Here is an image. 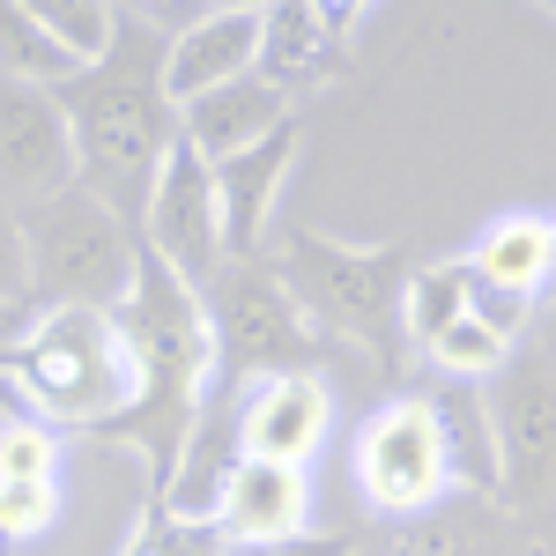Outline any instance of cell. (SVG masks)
Listing matches in <instances>:
<instances>
[{
    "label": "cell",
    "mask_w": 556,
    "mask_h": 556,
    "mask_svg": "<svg viewBox=\"0 0 556 556\" xmlns=\"http://www.w3.org/2000/svg\"><path fill=\"white\" fill-rule=\"evenodd\" d=\"M430 401V424L445 438V475L460 497H497V430H490V393L475 379H445Z\"/></svg>",
    "instance_id": "19"
},
{
    "label": "cell",
    "mask_w": 556,
    "mask_h": 556,
    "mask_svg": "<svg viewBox=\"0 0 556 556\" xmlns=\"http://www.w3.org/2000/svg\"><path fill=\"white\" fill-rule=\"evenodd\" d=\"M468 275L519 290V298H542L549 290V215H497L468 253Z\"/></svg>",
    "instance_id": "20"
},
{
    "label": "cell",
    "mask_w": 556,
    "mask_h": 556,
    "mask_svg": "<svg viewBox=\"0 0 556 556\" xmlns=\"http://www.w3.org/2000/svg\"><path fill=\"white\" fill-rule=\"evenodd\" d=\"M468 312V260H430L408 275V290H401V327H408V342L424 349L438 327H453Z\"/></svg>",
    "instance_id": "21"
},
{
    "label": "cell",
    "mask_w": 556,
    "mask_h": 556,
    "mask_svg": "<svg viewBox=\"0 0 556 556\" xmlns=\"http://www.w3.org/2000/svg\"><path fill=\"white\" fill-rule=\"evenodd\" d=\"M119 556H230V549H223L215 519H178V513H164V505H149Z\"/></svg>",
    "instance_id": "25"
},
{
    "label": "cell",
    "mask_w": 556,
    "mask_h": 556,
    "mask_svg": "<svg viewBox=\"0 0 556 556\" xmlns=\"http://www.w3.org/2000/svg\"><path fill=\"white\" fill-rule=\"evenodd\" d=\"M201 304H208L215 327V379H282V371H319L327 364V342L304 304L290 298V282L260 260H223L208 282H201Z\"/></svg>",
    "instance_id": "6"
},
{
    "label": "cell",
    "mask_w": 556,
    "mask_h": 556,
    "mask_svg": "<svg viewBox=\"0 0 556 556\" xmlns=\"http://www.w3.org/2000/svg\"><path fill=\"white\" fill-rule=\"evenodd\" d=\"M208 8H230V15H267L275 0H208Z\"/></svg>",
    "instance_id": "36"
},
{
    "label": "cell",
    "mask_w": 556,
    "mask_h": 556,
    "mask_svg": "<svg viewBox=\"0 0 556 556\" xmlns=\"http://www.w3.org/2000/svg\"><path fill=\"white\" fill-rule=\"evenodd\" d=\"M127 23H141V30H156V38H178L186 23H201L208 15V0H112Z\"/></svg>",
    "instance_id": "29"
},
{
    "label": "cell",
    "mask_w": 556,
    "mask_h": 556,
    "mask_svg": "<svg viewBox=\"0 0 556 556\" xmlns=\"http://www.w3.org/2000/svg\"><path fill=\"white\" fill-rule=\"evenodd\" d=\"M30 319H38V304L0 298V371L15 364V349H23V334H30Z\"/></svg>",
    "instance_id": "31"
},
{
    "label": "cell",
    "mask_w": 556,
    "mask_h": 556,
    "mask_svg": "<svg viewBox=\"0 0 556 556\" xmlns=\"http://www.w3.org/2000/svg\"><path fill=\"white\" fill-rule=\"evenodd\" d=\"M260 67V15H230V8H208L201 23H186L172 45H164V89L172 104H193L223 83H245Z\"/></svg>",
    "instance_id": "16"
},
{
    "label": "cell",
    "mask_w": 556,
    "mask_h": 556,
    "mask_svg": "<svg viewBox=\"0 0 556 556\" xmlns=\"http://www.w3.org/2000/svg\"><path fill=\"white\" fill-rule=\"evenodd\" d=\"M497 430V505L519 519L556 513V356H513L490 371Z\"/></svg>",
    "instance_id": "7"
},
{
    "label": "cell",
    "mask_w": 556,
    "mask_h": 556,
    "mask_svg": "<svg viewBox=\"0 0 556 556\" xmlns=\"http://www.w3.org/2000/svg\"><path fill=\"white\" fill-rule=\"evenodd\" d=\"M230 556H349V542H342V534H327V542L298 534V542H267V549H230Z\"/></svg>",
    "instance_id": "32"
},
{
    "label": "cell",
    "mask_w": 556,
    "mask_h": 556,
    "mask_svg": "<svg viewBox=\"0 0 556 556\" xmlns=\"http://www.w3.org/2000/svg\"><path fill=\"white\" fill-rule=\"evenodd\" d=\"M356 490H364V505L386 519H416L430 505H445V490H453V475H445V438L430 424V401L424 393H401V401H386L371 424L356 430Z\"/></svg>",
    "instance_id": "8"
},
{
    "label": "cell",
    "mask_w": 556,
    "mask_h": 556,
    "mask_svg": "<svg viewBox=\"0 0 556 556\" xmlns=\"http://www.w3.org/2000/svg\"><path fill=\"white\" fill-rule=\"evenodd\" d=\"M304 519H312V482L304 468H282V460H238L223 505H215V534L223 549H267V542H298Z\"/></svg>",
    "instance_id": "14"
},
{
    "label": "cell",
    "mask_w": 556,
    "mask_h": 556,
    "mask_svg": "<svg viewBox=\"0 0 556 556\" xmlns=\"http://www.w3.org/2000/svg\"><path fill=\"white\" fill-rule=\"evenodd\" d=\"M23 260H30V304H89V312H119L134 290V260L141 230L112 201H97L83 186L15 208Z\"/></svg>",
    "instance_id": "5"
},
{
    "label": "cell",
    "mask_w": 556,
    "mask_h": 556,
    "mask_svg": "<svg viewBox=\"0 0 556 556\" xmlns=\"http://www.w3.org/2000/svg\"><path fill=\"white\" fill-rule=\"evenodd\" d=\"M134 230H141V245L164 260V267H178L193 290L223 267L215 172H208V156H201L186 134L164 149V164H156V178H149V201H141V223H134Z\"/></svg>",
    "instance_id": "9"
},
{
    "label": "cell",
    "mask_w": 556,
    "mask_h": 556,
    "mask_svg": "<svg viewBox=\"0 0 556 556\" xmlns=\"http://www.w3.org/2000/svg\"><path fill=\"white\" fill-rule=\"evenodd\" d=\"M75 186V134L45 83L0 75V208H30Z\"/></svg>",
    "instance_id": "10"
},
{
    "label": "cell",
    "mask_w": 556,
    "mask_h": 556,
    "mask_svg": "<svg viewBox=\"0 0 556 556\" xmlns=\"http://www.w3.org/2000/svg\"><path fill=\"white\" fill-rule=\"evenodd\" d=\"M164 45L172 38L119 15L112 45L89 67H75L67 83H52L67 134H75V186L112 201L127 223H141L149 178L164 164V149L178 141V104L164 89Z\"/></svg>",
    "instance_id": "1"
},
{
    "label": "cell",
    "mask_w": 556,
    "mask_h": 556,
    "mask_svg": "<svg viewBox=\"0 0 556 556\" xmlns=\"http://www.w3.org/2000/svg\"><path fill=\"white\" fill-rule=\"evenodd\" d=\"M275 275L290 282V298L304 304V319L319 334L379 356V371H401V356H408L401 290L416 275L408 245H349V238H327V230H290Z\"/></svg>",
    "instance_id": "4"
},
{
    "label": "cell",
    "mask_w": 556,
    "mask_h": 556,
    "mask_svg": "<svg viewBox=\"0 0 556 556\" xmlns=\"http://www.w3.org/2000/svg\"><path fill=\"white\" fill-rule=\"evenodd\" d=\"M238 460H245V386L215 379L208 401H201V416H193V438H186V453H178L172 482H164V497H149V505H164V513H178V519H215Z\"/></svg>",
    "instance_id": "12"
},
{
    "label": "cell",
    "mask_w": 556,
    "mask_h": 556,
    "mask_svg": "<svg viewBox=\"0 0 556 556\" xmlns=\"http://www.w3.org/2000/svg\"><path fill=\"white\" fill-rule=\"evenodd\" d=\"M0 482H60V430L45 416H23L0 438Z\"/></svg>",
    "instance_id": "26"
},
{
    "label": "cell",
    "mask_w": 556,
    "mask_h": 556,
    "mask_svg": "<svg viewBox=\"0 0 556 556\" xmlns=\"http://www.w3.org/2000/svg\"><path fill=\"white\" fill-rule=\"evenodd\" d=\"M15 393L30 401V416L75 438H104L134 408V342L119 327V312H89V304H38L30 334L8 364Z\"/></svg>",
    "instance_id": "3"
},
{
    "label": "cell",
    "mask_w": 556,
    "mask_h": 556,
    "mask_svg": "<svg viewBox=\"0 0 556 556\" xmlns=\"http://www.w3.org/2000/svg\"><path fill=\"white\" fill-rule=\"evenodd\" d=\"M424 356L445 371V379H490V371L513 364V342H505L497 327H482L475 312H460L453 327H438V334L424 342Z\"/></svg>",
    "instance_id": "24"
},
{
    "label": "cell",
    "mask_w": 556,
    "mask_h": 556,
    "mask_svg": "<svg viewBox=\"0 0 556 556\" xmlns=\"http://www.w3.org/2000/svg\"><path fill=\"white\" fill-rule=\"evenodd\" d=\"M119 327L134 342L141 386H134V408L104 438H127L134 453L149 460V497H164L178 453L193 438V416H201V401L215 386V327H208L201 290L178 267H164L149 245L134 260V290L119 304Z\"/></svg>",
    "instance_id": "2"
},
{
    "label": "cell",
    "mask_w": 556,
    "mask_h": 556,
    "mask_svg": "<svg viewBox=\"0 0 556 556\" xmlns=\"http://www.w3.org/2000/svg\"><path fill=\"white\" fill-rule=\"evenodd\" d=\"M260 83H275L282 97L290 89H319L342 75V38L319 23V8L312 0H275L267 15H260Z\"/></svg>",
    "instance_id": "18"
},
{
    "label": "cell",
    "mask_w": 556,
    "mask_h": 556,
    "mask_svg": "<svg viewBox=\"0 0 556 556\" xmlns=\"http://www.w3.org/2000/svg\"><path fill=\"white\" fill-rule=\"evenodd\" d=\"M298 141H304V127H298V112H290L275 134H260L253 149L208 164L215 172V215H223V260H260L267 223H275V201H282V178L298 164Z\"/></svg>",
    "instance_id": "11"
},
{
    "label": "cell",
    "mask_w": 556,
    "mask_h": 556,
    "mask_svg": "<svg viewBox=\"0 0 556 556\" xmlns=\"http://www.w3.org/2000/svg\"><path fill=\"white\" fill-rule=\"evenodd\" d=\"M23 8L38 15V30L60 45L75 67H89V60L112 45V30H119V8H112V0H23Z\"/></svg>",
    "instance_id": "23"
},
{
    "label": "cell",
    "mask_w": 556,
    "mask_h": 556,
    "mask_svg": "<svg viewBox=\"0 0 556 556\" xmlns=\"http://www.w3.org/2000/svg\"><path fill=\"white\" fill-rule=\"evenodd\" d=\"M282 119H290V97H282L275 83H260V75L223 83V89H208V97H193V104H178V134H186L208 164L253 149L260 134H275Z\"/></svg>",
    "instance_id": "17"
},
{
    "label": "cell",
    "mask_w": 556,
    "mask_h": 556,
    "mask_svg": "<svg viewBox=\"0 0 556 556\" xmlns=\"http://www.w3.org/2000/svg\"><path fill=\"white\" fill-rule=\"evenodd\" d=\"M534 556H556V513L534 519Z\"/></svg>",
    "instance_id": "35"
},
{
    "label": "cell",
    "mask_w": 556,
    "mask_h": 556,
    "mask_svg": "<svg viewBox=\"0 0 556 556\" xmlns=\"http://www.w3.org/2000/svg\"><path fill=\"white\" fill-rule=\"evenodd\" d=\"M312 8H319V23H327V30H334V38L349 45V30H356V15H364L371 0H312Z\"/></svg>",
    "instance_id": "33"
},
{
    "label": "cell",
    "mask_w": 556,
    "mask_h": 556,
    "mask_svg": "<svg viewBox=\"0 0 556 556\" xmlns=\"http://www.w3.org/2000/svg\"><path fill=\"white\" fill-rule=\"evenodd\" d=\"M468 312L482 319V327H497L505 342H519V327H527V312H534V298H519V290H497V282H482V275H468Z\"/></svg>",
    "instance_id": "28"
},
{
    "label": "cell",
    "mask_w": 556,
    "mask_h": 556,
    "mask_svg": "<svg viewBox=\"0 0 556 556\" xmlns=\"http://www.w3.org/2000/svg\"><path fill=\"white\" fill-rule=\"evenodd\" d=\"M0 298H23V304H30V260H23L15 208H0Z\"/></svg>",
    "instance_id": "30"
},
{
    "label": "cell",
    "mask_w": 556,
    "mask_h": 556,
    "mask_svg": "<svg viewBox=\"0 0 556 556\" xmlns=\"http://www.w3.org/2000/svg\"><path fill=\"white\" fill-rule=\"evenodd\" d=\"M0 75H15V83H45V89L75 75V60L45 38L38 15H30L23 0H0Z\"/></svg>",
    "instance_id": "22"
},
{
    "label": "cell",
    "mask_w": 556,
    "mask_h": 556,
    "mask_svg": "<svg viewBox=\"0 0 556 556\" xmlns=\"http://www.w3.org/2000/svg\"><path fill=\"white\" fill-rule=\"evenodd\" d=\"M23 416H30V401H23V393H15V386L0 379V438H8V430L23 424Z\"/></svg>",
    "instance_id": "34"
},
{
    "label": "cell",
    "mask_w": 556,
    "mask_h": 556,
    "mask_svg": "<svg viewBox=\"0 0 556 556\" xmlns=\"http://www.w3.org/2000/svg\"><path fill=\"white\" fill-rule=\"evenodd\" d=\"M549 290H556V223H549Z\"/></svg>",
    "instance_id": "37"
},
{
    "label": "cell",
    "mask_w": 556,
    "mask_h": 556,
    "mask_svg": "<svg viewBox=\"0 0 556 556\" xmlns=\"http://www.w3.org/2000/svg\"><path fill=\"white\" fill-rule=\"evenodd\" d=\"M60 527V482H0V549Z\"/></svg>",
    "instance_id": "27"
},
{
    "label": "cell",
    "mask_w": 556,
    "mask_h": 556,
    "mask_svg": "<svg viewBox=\"0 0 556 556\" xmlns=\"http://www.w3.org/2000/svg\"><path fill=\"white\" fill-rule=\"evenodd\" d=\"M334 430V386L319 371H282V379L245 386V453L304 468Z\"/></svg>",
    "instance_id": "13"
},
{
    "label": "cell",
    "mask_w": 556,
    "mask_h": 556,
    "mask_svg": "<svg viewBox=\"0 0 556 556\" xmlns=\"http://www.w3.org/2000/svg\"><path fill=\"white\" fill-rule=\"evenodd\" d=\"M371 556H534V519L505 513L497 497H460L401 519Z\"/></svg>",
    "instance_id": "15"
}]
</instances>
